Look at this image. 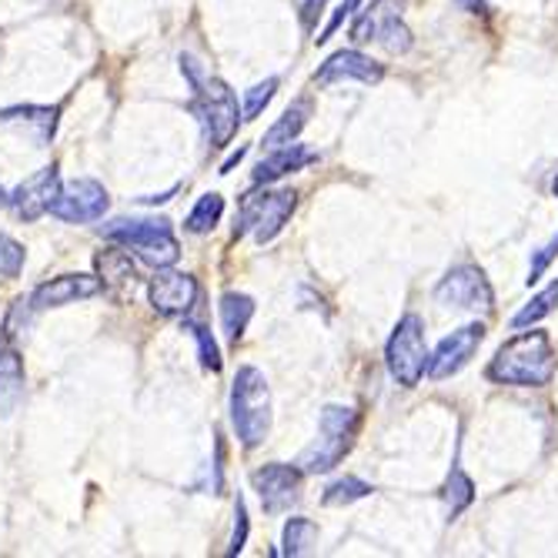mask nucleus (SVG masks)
Returning <instances> with one entry per match:
<instances>
[{
	"label": "nucleus",
	"mask_w": 558,
	"mask_h": 558,
	"mask_svg": "<svg viewBox=\"0 0 558 558\" xmlns=\"http://www.w3.org/2000/svg\"><path fill=\"white\" fill-rule=\"evenodd\" d=\"M558 308V278L548 284V288H542L529 304H525V308L512 318V328H532V325H538L542 318H548L551 312Z\"/></svg>",
	"instance_id": "25"
},
{
	"label": "nucleus",
	"mask_w": 558,
	"mask_h": 558,
	"mask_svg": "<svg viewBox=\"0 0 558 558\" xmlns=\"http://www.w3.org/2000/svg\"><path fill=\"white\" fill-rule=\"evenodd\" d=\"M251 318H255V301H251L247 294L228 291L221 298V328H225V335H228L231 344L241 341V335L247 331Z\"/></svg>",
	"instance_id": "22"
},
{
	"label": "nucleus",
	"mask_w": 558,
	"mask_h": 558,
	"mask_svg": "<svg viewBox=\"0 0 558 558\" xmlns=\"http://www.w3.org/2000/svg\"><path fill=\"white\" fill-rule=\"evenodd\" d=\"M275 90H278V77H268V81H262V84L251 87V90L244 94V108H241L244 121H255V118L271 105Z\"/></svg>",
	"instance_id": "28"
},
{
	"label": "nucleus",
	"mask_w": 558,
	"mask_h": 558,
	"mask_svg": "<svg viewBox=\"0 0 558 558\" xmlns=\"http://www.w3.org/2000/svg\"><path fill=\"white\" fill-rule=\"evenodd\" d=\"M251 482H255V492L262 498V509L268 515H281L301 498L304 472L298 465L271 462V465H265V469H258L255 475H251Z\"/></svg>",
	"instance_id": "11"
},
{
	"label": "nucleus",
	"mask_w": 558,
	"mask_h": 558,
	"mask_svg": "<svg viewBox=\"0 0 558 558\" xmlns=\"http://www.w3.org/2000/svg\"><path fill=\"white\" fill-rule=\"evenodd\" d=\"M221 215H225V197L211 191V194H205V197H201L197 205L191 208L184 228H187L191 234H208V231H215V225L221 221Z\"/></svg>",
	"instance_id": "24"
},
{
	"label": "nucleus",
	"mask_w": 558,
	"mask_h": 558,
	"mask_svg": "<svg viewBox=\"0 0 558 558\" xmlns=\"http://www.w3.org/2000/svg\"><path fill=\"white\" fill-rule=\"evenodd\" d=\"M27 251L21 241H14L11 234H0V278H17L24 268Z\"/></svg>",
	"instance_id": "30"
},
{
	"label": "nucleus",
	"mask_w": 558,
	"mask_h": 558,
	"mask_svg": "<svg viewBox=\"0 0 558 558\" xmlns=\"http://www.w3.org/2000/svg\"><path fill=\"white\" fill-rule=\"evenodd\" d=\"M231 425L244 448H255L271 432V388L255 365H244L231 385Z\"/></svg>",
	"instance_id": "3"
},
{
	"label": "nucleus",
	"mask_w": 558,
	"mask_h": 558,
	"mask_svg": "<svg viewBox=\"0 0 558 558\" xmlns=\"http://www.w3.org/2000/svg\"><path fill=\"white\" fill-rule=\"evenodd\" d=\"M359 8H362V0H341V8L335 11V17L328 21V27H325V31H322L315 40H318V44H325V40H328V37H331V34H335V31H338L344 21H351L354 14H359Z\"/></svg>",
	"instance_id": "32"
},
{
	"label": "nucleus",
	"mask_w": 558,
	"mask_h": 558,
	"mask_svg": "<svg viewBox=\"0 0 558 558\" xmlns=\"http://www.w3.org/2000/svg\"><path fill=\"white\" fill-rule=\"evenodd\" d=\"M359 425L362 415L354 409H344V404H328L318 418V438L312 448H304V454L298 459V469L304 475H325L331 472L344 454L351 451L354 438H359Z\"/></svg>",
	"instance_id": "5"
},
{
	"label": "nucleus",
	"mask_w": 558,
	"mask_h": 558,
	"mask_svg": "<svg viewBox=\"0 0 558 558\" xmlns=\"http://www.w3.org/2000/svg\"><path fill=\"white\" fill-rule=\"evenodd\" d=\"M555 255H558V234H555L545 247H538V251H535L532 268H529V278H525V281H529V288H532V284H538V278L548 271V265L555 262Z\"/></svg>",
	"instance_id": "31"
},
{
	"label": "nucleus",
	"mask_w": 558,
	"mask_h": 558,
	"mask_svg": "<svg viewBox=\"0 0 558 558\" xmlns=\"http://www.w3.org/2000/svg\"><path fill=\"white\" fill-rule=\"evenodd\" d=\"M462 11H469V14H482L485 11V0H454Z\"/></svg>",
	"instance_id": "35"
},
{
	"label": "nucleus",
	"mask_w": 558,
	"mask_h": 558,
	"mask_svg": "<svg viewBox=\"0 0 558 558\" xmlns=\"http://www.w3.org/2000/svg\"><path fill=\"white\" fill-rule=\"evenodd\" d=\"M247 542V509H244V498L234 501V532H231V548L228 555H238Z\"/></svg>",
	"instance_id": "33"
},
{
	"label": "nucleus",
	"mask_w": 558,
	"mask_h": 558,
	"mask_svg": "<svg viewBox=\"0 0 558 558\" xmlns=\"http://www.w3.org/2000/svg\"><path fill=\"white\" fill-rule=\"evenodd\" d=\"M375 488L368 485V482H362V478H354V475H344V478H338V482H331L328 485V492H325V505L328 509H344V505H354V501H362V498H368Z\"/></svg>",
	"instance_id": "27"
},
{
	"label": "nucleus",
	"mask_w": 558,
	"mask_h": 558,
	"mask_svg": "<svg viewBox=\"0 0 558 558\" xmlns=\"http://www.w3.org/2000/svg\"><path fill=\"white\" fill-rule=\"evenodd\" d=\"M312 111H315V100L312 97H298L294 105L278 118V124L265 134V147L271 150V147H284V144L298 141V134L308 128Z\"/></svg>",
	"instance_id": "20"
},
{
	"label": "nucleus",
	"mask_w": 558,
	"mask_h": 558,
	"mask_svg": "<svg viewBox=\"0 0 558 558\" xmlns=\"http://www.w3.org/2000/svg\"><path fill=\"white\" fill-rule=\"evenodd\" d=\"M551 191H555V197H558V178L551 181Z\"/></svg>",
	"instance_id": "37"
},
{
	"label": "nucleus",
	"mask_w": 558,
	"mask_h": 558,
	"mask_svg": "<svg viewBox=\"0 0 558 558\" xmlns=\"http://www.w3.org/2000/svg\"><path fill=\"white\" fill-rule=\"evenodd\" d=\"M435 301L445 308H459V312H482L488 315L495 308V291L485 278V271L472 262L454 265L435 288Z\"/></svg>",
	"instance_id": "9"
},
{
	"label": "nucleus",
	"mask_w": 558,
	"mask_h": 558,
	"mask_svg": "<svg viewBox=\"0 0 558 558\" xmlns=\"http://www.w3.org/2000/svg\"><path fill=\"white\" fill-rule=\"evenodd\" d=\"M24 398V359L17 351H0V418H8Z\"/></svg>",
	"instance_id": "19"
},
{
	"label": "nucleus",
	"mask_w": 558,
	"mask_h": 558,
	"mask_svg": "<svg viewBox=\"0 0 558 558\" xmlns=\"http://www.w3.org/2000/svg\"><path fill=\"white\" fill-rule=\"evenodd\" d=\"M100 278L97 275H61V278H50L44 281L34 298H31V308L34 312H47V308H64V304L74 301H87L94 294H100Z\"/></svg>",
	"instance_id": "15"
},
{
	"label": "nucleus",
	"mask_w": 558,
	"mask_h": 558,
	"mask_svg": "<svg viewBox=\"0 0 558 558\" xmlns=\"http://www.w3.org/2000/svg\"><path fill=\"white\" fill-rule=\"evenodd\" d=\"M404 0H375L372 8H365L351 24V40L354 44H368L378 40L388 54H409L412 50V31L401 21Z\"/></svg>",
	"instance_id": "8"
},
{
	"label": "nucleus",
	"mask_w": 558,
	"mask_h": 558,
	"mask_svg": "<svg viewBox=\"0 0 558 558\" xmlns=\"http://www.w3.org/2000/svg\"><path fill=\"white\" fill-rule=\"evenodd\" d=\"M184 328L194 335L197 341V351H201V365H205L208 372H221V351L211 338V331L205 325H197V322H184Z\"/></svg>",
	"instance_id": "29"
},
{
	"label": "nucleus",
	"mask_w": 558,
	"mask_h": 558,
	"mask_svg": "<svg viewBox=\"0 0 558 558\" xmlns=\"http://www.w3.org/2000/svg\"><path fill=\"white\" fill-rule=\"evenodd\" d=\"M325 4L328 0H304V8H301V21H304V27H315V21L322 17V11H325Z\"/></svg>",
	"instance_id": "34"
},
{
	"label": "nucleus",
	"mask_w": 558,
	"mask_h": 558,
	"mask_svg": "<svg viewBox=\"0 0 558 558\" xmlns=\"http://www.w3.org/2000/svg\"><path fill=\"white\" fill-rule=\"evenodd\" d=\"M441 498H445V509H448V519H459L469 505L475 501V482L459 469V465H451L445 485H441Z\"/></svg>",
	"instance_id": "23"
},
{
	"label": "nucleus",
	"mask_w": 558,
	"mask_h": 558,
	"mask_svg": "<svg viewBox=\"0 0 558 558\" xmlns=\"http://www.w3.org/2000/svg\"><path fill=\"white\" fill-rule=\"evenodd\" d=\"M385 77V68L378 61H372L362 50H338L331 54L318 71H315V84L328 87V84H341V81H362V84H378Z\"/></svg>",
	"instance_id": "16"
},
{
	"label": "nucleus",
	"mask_w": 558,
	"mask_h": 558,
	"mask_svg": "<svg viewBox=\"0 0 558 558\" xmlns=\"http://www.w3.org/2000/svg\"><path fill=\"white\" fill-rule=\"evenodd\" d=\"M244 155H247V147H238V150H234V155H231V158H228V161H225V165H221V174H228V171H231V168H238V165H241V158H244Z\"/></svg>",
	"instance_id": "36"
},
{
	"label": "nucleus",
	"mask_w": 558,
	"mask_h": 558,
	"mask_svg": "<svg viewBox=\"0 0 558 558\" xmlns=\"http://www.w3.org/2000/svg\"><path fill=\"white\" fill-rule=\"evenodd\" d=\"M8 124H31L37 128V144H50L58 128V108H34V105L8 108V111H0V128H8Z\"/></svg>",
	"instance_id": "21"
},
{
	"label": "nucleus",
	"mask_w": 558,
	"mask_h": 558,
	"mask_svg": "<svg viewBox=\"0 0 558 558\" xmlns=\"http://www.w3.org/2000/svg\"><path fill=\"white\" fill-rule=\"evenodd\" d=\"M315 538H318V529H315V522L312 519H291L288 525H284V538H281V555H288V558H298V555H308L312 551V545H315Z\"/></svg>",
	"instance_id": "26"
},
{
	"label": "nucleus",
	"mask_w": 558,
	"mask_h": 558,
	"mask_svg": "<svg viewBox=\"0 0 558 558\" xmlns=\"http://www.w3.org/2000/svg\"><path fill=\"white\" fill-rule=\"evenodd\" d=\"M482 341H485V325L482 322H472V325H465L459 331H451L448 338H441L435 354L428 359V378L441 381V378L459 375L472 362V354L478 351Z\"/></svg>",
	"instance_id": "12"
},
{
	"label": "nucleus",
	"mask_w": 558,
	"mask_h": 558,
	"mask_svg": "<svg viewBox=\"0 0 558 558\" xmlns=\"http://www.w3.org/2000/svg\"><path fill=\"white\" fill-rule=\"evenodd\" d=\"M108 205H111V197H108L105 184L81 178V181H71L58 191L54 205H50L47 215H54L64 225H90V221L105 218Z\"/></svg>",
	"instance_id": "10"
},
{
	"label": "nucleus",
	"mask_w": 558,
	"mask_h": 558,
	"mask_svg": "<svg viewBox=\"0 0 558 558\" xmlns=\"http://www.w3.org/2000/svg\"><path fill=\"white\" fill-rule=\"evenodd\" d=\"M61 191V174L58 168H40L37 174H31L24 184H17L11 191V208L17 211V218L24 221H37L40 215L50 211V205H54V197Z\"/></svg>",
	"instance_id": "14"
},
{
	"label": "nucleus",
	"mask_w": 558,
	"mask_h": 558,
	"mask_svg": "<svg viewBox=\"0 0 558 558\" xmlns=\"http://www.w3.org/2000/svg\"><path fill=\"white\" fill-rule=\"evenodd\" d=\"M147 298L150 308L165 318H181L194 308L197 301V281L184 271H171V268H158L155 278L147 284Z\"/></svg>",
	"instance_id": "13"
},
{
	"label": "nucleus",
	"mask_w": 558,
	"mask_h": 558,
	"mask_svg": "<svg viewBox=\"0 0 558 558\" xmlns=\"http://www.w3.org/2000/svg\"><path fill=\"white\" fill-rule=\"evenodd\" d=\"M100 234L114 244H124L128 251H134V255L155 271L171 268L181 258V244H178L168 218H134V221L121 218V221H111V225L100 228Z\"/></svg>",
	"instance_id": "4"
},
{
	"label": "nucleus",
	"mask_w": 558,
	"mask_h": 558,
	"mask_svg": "<svg viewBox=\"0 0 558 558\" xmlns=\"http://www.w3.org/2000/svg\"><path fill=\"white\" fill-rule=\"evenodd\" d=\"M558 359L545 331H522L505 341L488 365V378L512 388H545L555 378Z\"/></svg>",
	"instance_id": "2"
},
{
	"label": "nucleus",
	"mask_w": 558,
	"mask_h": 558,
	"mask_svg": "<svg viewBox=\"0 0 558 558\" xmlns=\"http://www.w3.org/2000/svg\"><path fill=\"white\" fill-rule=\"evenodd\" d=\"M258 187H265V191H251L241 201L234 238L251 231L258 244H271L281 234V228L288 225V218L298 205V194L291 187H268V184H258Z\"/></svg>",
	"instance_id": "6"
},
{
	"label": "nucleus",
	"mask_w": 558,
	"mask_h": 558,
	"mask_svg": "<svg viewBox=\"0 0 558 558\" xmlns=\"http://www.w3.org/2000/svg\"><path fill=\"white\" fill-rule=\"evenodd\" d=\"M318 161V155L315 150H308L304 144H284V147H271V155L268 158H262V165L255 168V184H275V181H281L284 174H294V171H301V168H308V165H315Z\"/></svg>",
	"instance_id": "18"
},
{
	"label": "nucleus",
	"mask_w": 558,
	"mask_h": 558,
	"mask_svg": "<svg viewBox=\"0 0 558 558\" xmlns=\"http://www.w3.org/2000/svg\"><path fill=\"white\" fill-rule=\"evenodd\" d=\"M428 359L432 354H428L422 315H415V312L401 315L385 344V362H388L391 378L404 388H415L428 375Z\"/></svg>",
	"instance_id": "7"
},
{
	"label": "nucleus",
	"mask_w": 558,
	"mask_h": 558,
	"mask_svg": "<svg viewBox=\"0 0 558 558\" xmlns=\"http://www.w3.org/2000/svg\"><path fill=\"white\" fill-rule=\"evenodd\" d=\"M181 74L191 84V114L197 118V124L205 128V137L211 147H228L231 137L238 134V124L244 121L234 90L215 77L211 71L201 68L194 58H181Z\"/></svg>",
	"instance_id": "1"
},
{
	"label": "nucleus",
	"mask_w": 558,
	"mask_h": 558,
	"mask_svg": "<svg viewBox=\"0 0 558 558\" xmlns=\"http://www.w3.org/2000/svg\"><path fill=\"white\" fill-rule=\"evenodd\" d=\"M94 268H97V278L105 284V291H111L114 298H128L137 284V268L131 262V255L124 251V244H108L100 255L94 258Z\"/></svg>",
	"instance_id": "17"
}]
</instances>
